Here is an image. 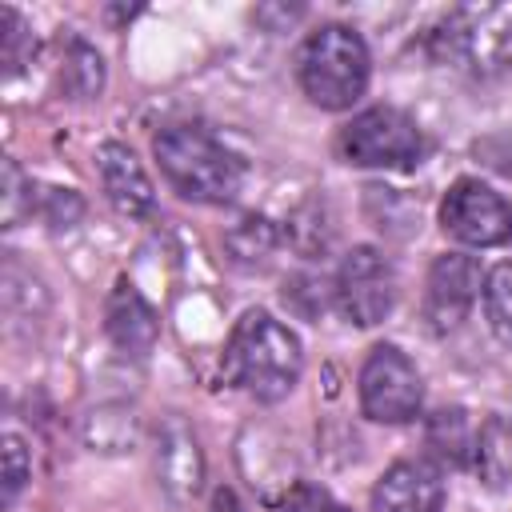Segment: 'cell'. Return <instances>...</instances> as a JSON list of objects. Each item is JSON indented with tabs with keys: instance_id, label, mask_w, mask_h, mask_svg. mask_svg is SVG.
Returning <instances> with one entry per match:
<instances>
[{
	"instance_id": "cell-1",
	"label": "cell",
	"mask_w": 512,
	"mask_h": 512,
	"mask_svg": "<svg viewBox=\"0 0 512 512\" xmlns=\"http://www.w3.org/2000/svg\"><path fill=\"white\" fill-rule=\"evenodd\" d=\"M300 368H304V352L288 324H280L260 308L236 320L224 348V372L232 376V384H240L256 400H280L296 388Z\"/></svg>"
},
{
	"instance_id": "cell-3",
	"label": "cell",
	"mask_w": 512,
	"mask_h": 512,
	"mask_svg": "<svg viewBox=\"0 0 512 512\" xmlns=\"http://www.w3.org/2000/svg\"><path fill=\"white\" fill-rule=\"evenodd\" d=\"M368 72V48L348 24H324L308 32L296 52V76L304 96L328 112L352 108L368 88Z\"/></svg>"
},
{
	"instance_id": "cell-6",
	"label": "cell",
	"mask_w": 512,
	"mask_h": 512,
	"mask_svg": "<svg viewBox=\"0 0 512 512\" xmlns=\"http://www.w3.org/2000/svg\"><path fill=\"white\" fill-rule=\"evenodd\" d=\"M424 384L396 344H376L360 368V408L376 424H408L420 416Z\"/></svg>"
},
{
	"instance_id": "cell-2",
	"label": "cell",
	"mask_w": 512,
	"mask_h": 512,
	"mask_svg": "<svg viewBox=\"0 0 512 512\" xmlns=\"http://www.w3.org/2000/svg\"><path fill=\"white\" fill-rule=\"evenodd\" d=\"M152 152L168 184L200 204H228L244 184V164L200 124H168L156 132Z\"/></svg>"
},
{
	"instance_id": "cell-5",
	"label": "cell",
	"mask_w": 512,
	"mask_h": 512,
	"mask_svg": "<svg viewBox=\"0 0 512 512\" xmlns=\"http://www.w3.org/2000/svg\"><path fill=\"white\" fill-rule=\"evenodd\" d=\"M340 156L356 168H412L424 156V136L408 112L376 104L340 132Z\"/></svg>"
},
{
	"instance_id": "cell-19",
	"label": "cell",
	"mask_w": 512,
	"mask_h": 512,
	"mask_svg": "<svg viewBox=\"0 0 512 512\" xmlns=\"http://www.w3.org/2000/svg\"><path fill=\"white\" fill-rule=\"evenodd\" d=\"M28 472H32V460H28V452H24V440H20L16 432H8V436H4V504L16 500V492L24 488Z\"/></svg>"
},
{
	"instance_id": "cell-16",
	"label": "cell",
	"mask_w": 512,
	"mask_h": 512,
	"mask_svg": "<svg viewBox=\"0 0 512 512\" xmlns=\"http://www.w3.org/2000/svg\"><path fill=\"white\" fill-rule=\"evenodd\" d=\"M484 316H488L496 340L512 344V260L496 264L484 276Z\"/></svg>"
},
{
	"instance_id": "cell-11",
	"label": "cell",
	"mask_w": 512,
	"mask_h": 512,
	"mask_svg": "<svg viewBox=\"0 0 512 512\" xmlns=\"http://www.w3.org/2000/svg\"><path fill=\"white\" fill-rule=\"evenodd\" d=\"M96 168H100L104 196L112 200L116 212H124V216H148V212H152L156 192H152L148 172H144L140 160L132 156V148H124V144H104V148L96 152Z\"/></svg>"
},
{
	"instance_id": "cell-13",
	"label": "cell",
	"mask_w": 512,
	"mask_h": 512,
	"mask_svg": "<svg viewBox=\"0 0 512 512\" xmlns=\"http://www.w3.org/2000/svg\"><path fill=\"white\" fill-rule=\"evenodd\" d=\"M472 468L488 488L512 484V424L504 416H488L472 436Z\"/></svg>"
},
{
	"instance_id": "cell-7",
	"label": "cell",
	"mask_w": 512,
	"mask_h": 512,
	"mask_svg": "<svg viewBox=\"0 0 512 512\" xmlns=\"http://www.w3.org/2000/svg\"><path fill=\"white\" fill-rule=\"evenodd\" d=\"M440 224L448 236L472 248H496L512 236V204L484 180H456L440 200Z\"/></svg>"
},
{
	"instance_id": "cell-15",
	"label": "cell",
	"mask_w": 512,
	"mask_h": 512,
	"mask_svg": "<svg viewBox=\"0 0 512 512\" xmlns=\"http://www.w3.org/2000/svg\"><path fill=\"white\" fill-rule=\"evenodd\" d=\"M472 428H468V420H464V412L460 408H444V412H436L432 420H428V448L440 456V460H448V464H464V460H472Z\"/></svg>"
},
{
	"instance_id": "cell-12",
	"label": "cell",
	"mask_w": 512,
	"mask_h": 512,
	"mask_svg": "<svg viewBox=\"0 0 512 512\" xmlns=\"http://www.w3.org/2000/svg\"><path fill=\"white\" fill-rule=\"evenodd\" d=\"M104 316H108V320H104V324H108V336H112V344H116L120 352H128V356H148V352L156 348L160 320H156V312L148 308V300H144L128 280H120V284L112 288Z\"/></svg>"
},
{
	"instance_id": "cell-4",
	"label": "cell",
	"mask_w": 512,
	"mask_h": 512,
	"mask_svg": "<svg viewBox=\"0 0 512 512\" xmlns=\"http://www.w3.org/2000/svg\"><path fill=\"white\" fill-rule=\"evenodd\" d=\"M432 52L472 76H496L512 68V4L452 8L432 32Z\"/></svg>"
},
{
	"instance_id": "cell-23",
	"label": "cell",
	"mask_w": 512,
	"mask_h": 512,
	"mask_svg": "<svg viewBox=\"0 0 512 512\" xmlns=\"http://www.w3.org/2000/svg\"><path fill=\"white\" fill-rule=\"evenodd\" d=\"M208 512H240V504H236V496H232L228 488H216V492H212Z\"/></svg>"
},
{
	"instance_id": "cell-9",
	"label": "cell",
	"mask_w": 512,
	"mask_h": 512,
	"mask_svg": "<svg viewBox=\"0 0 512 512\" xmlns=\"http://www.w3.org/2000/svg\"><path fill=\"white\" fill-rule=\"evenodd\" d=\"M476 300H480V264L464 252L436 256L424 284V320L436 332H452L468 320Z\"/></svg>"
},
{
	"instance_id": "cell-17",
	"label": "cell",
	"mask_w": 512,
	"mask_h": 512,
	"mask_svg": "<svg viewBox=\"0 0 512 512\" xmlns=\"http://www.w3.org/2000/svg\"><path fill=\"white\" fill-rule=\"evenodd\" d=\"M64 80L76 96H96L100 84H104V68H100V56L88 48V44H72V56H68V68H64Z\"/></svg>"
},
{
	"instance_id": "cell-8",
	"label": "cell",
	"mask_w": 512,
	"mask_h": 512,
	"mask_svg": "<svg viewBox=\"0 0 512 512\" xmlns=\"http://www.w3.org/2000/svg\"><path fill=\"white\" fill-rule=\"evenodd\" d=\"M336 304L356 328H372L392 312L396 272L380 248L360 244L344 256V264L336 272Z\"/></svg>"
},
{
	"instance_id": "cell-20",
	"label": "cell",
	"mask_w": 512,
	"mask_h": 512,
	"mask_svg": "<svg viewBox=\"0 0 512 512\" xmlns=\"http://www.w3.org/2000/svg\"><path fill=\"white\" fill-rule=\"evenodd\" d=\"M24 208H32V184L24 180L16 160H4V228H16Z\"/></svg>"
},
{
	"instance_id": "cell-14",
	"label": "cell",
	"mask_w": 512,
	"mask_h": 512,
	"mask_svg": "<svg viewBox=\"0 0 512 512\" xmlns=\"http://www.w3.org/2000/svg\"><path fill=\"white\" fill-rule=\"evenodd\" d=\"M160 464H164V484L176 496H188L200 488V452H196V440L180 424H172V432L164 436Z\"/></svg>"
},
{
	"instance_id": "cell-10",
	"label": "cell",
	"mask_w": 512,
	"mask_h": 512,
	"mask_svg": "<svg viewBox=\"0 0 512 512\" xmlns=\"http://www.w3.org/2000/svg\"><path fill=\"white\" fill-rule=\"evenodd\" d=\"M444 480L428 460H396L372 488V512H440Z\"/></svg>"
},
{
	"instance_id": "cell-21",
	"label": "cell",
	"mask_w": 512,
	"mask_h": 512,
	"mask_svg": "<svg viewBox=\"0 0 512 512\" xmlns=\"http://www.w3.org/2000/svg\"><path fill=\"white\" fill-rule=\"evenodd\" d=\"M24 44H28V28H24L20 12L16 8H4V72L8 76L24 64V52H20Z\"/></svg>"
},
{
	"instance_id": "cell-22",
	"label": "cell",
	"mask_w": 512,
	"mask_h": 512,
	"mask_svg": "<svg viewBox=\"0 0 512 512\" xmlns=\"http://www.w3.org/2000/svg\"><path fill=\"white\" fill-rule=\"evenodd\" d=\"M280 512H344L324 488H316V484H296L292 492H288V500H284V508Z\"/></svg>"
},
{
	"instance_id": "cell-18",
	"label": "cell",
	"mask_w": 512,
	"mask_h": 512,
	"mask_svg": "<svg viewBox=\"0 0 512 512\" xmlns=\"http://www.w3.org/2000/svg\"><path fill=\"white\" fill-rule=\"evenodd\" d=\"M228 248H232L236 260H244V264L268 256V248H272V228H268V220H260V216L240 220V228L228 236Z\"/></svg>"
}]
</instances>
